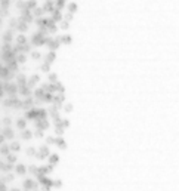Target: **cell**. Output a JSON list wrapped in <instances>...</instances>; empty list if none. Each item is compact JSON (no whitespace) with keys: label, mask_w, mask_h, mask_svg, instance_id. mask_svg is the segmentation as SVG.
<instances>
[{"label":"cell","mask_w":179,"mask_h":191,"mask_svg":"<svg viewBox=\"0 0 179 191\" xmlns=\"http://www.w3.org/2000/svg\"><path fill=\"white\" fill-rule=\"evenodd\" d=\"M17 8L21 9V11H24V9H25V2H22V0H18V2H17Z\"/></svg>","instance_id":"obj_3"},{"label":"cell","mask_w":179,"mask_h":191,"mask_svg":"<svg viewBox=\"0 0 179 191\" xmlns=\"http://www.w3.org/2000/svg\"><path fill=\"white\" fill-rule=\"evenodd\" d=\"M9 3H11V0H0V6H2V9H8Z\"/></svg>","instance_id":"obj_2"},{"label":"cell","mask_w":179,"mask_h":191,"mask_svg":"<svg viewBox=\"0 0 179 191\" xmlns=\"http://www.w3.org/2000/svg\"><path fill=\"white\" fill-rule=\"evenodd\" d=\"M56 6H58V9H62L64 6H65V0H56Z\"/></svg>","instance_id":"obj_4"},{"label":"cell","mask_w":179,"mask_h":191,"mask_svg":"<svg viewBox=\"0 0 179 191\" xmlns=\"http://www.w3.org/2000/svg\"><path fill=\"white\" fill-rule=\"evenodd\" d=\"M36 8H37V0H27V2H25V9L33 11Z\"/></svg>","instance_id":"obj_1"}]
</instances>
